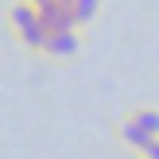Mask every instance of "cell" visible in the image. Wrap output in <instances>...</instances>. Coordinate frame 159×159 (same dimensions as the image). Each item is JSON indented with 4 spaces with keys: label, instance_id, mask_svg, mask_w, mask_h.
Segmentation results:
<instances>
[{
    "label": "cell",
    "instance_id": "6da1fadb",
    "mask_svg": "<svg viewBox=\"0 0 159 159\" xmlns=\"http://www.w3.org/2000/svg\"><path fill=\"white\" fill-rule=\"evenodd\" d=\"M8 31H12V35L20 39V47H27L31 54H43L47 43H51V27L43 23V16H39L35 4L12 0V4H8Z\"/></svg>",
    "mask_w": 159,
    "mask_h": 159
},
{
    "label": "cell",
    "instance_id": "7a4b0ae2",
    "mask_svg": "<svg viewBox=\"0 0 159 159\" xmlns=\"http://www.w3.org/2000/svg\"><path fill=\"white\" fill-rule=\"evenodd\" d=\"M82 51V31H51V43H47V51H43V58H51V62H70L74 54Z\"/></svg>",
    "mask_w": 159,
    "mask_h": 159
},
{
    "label": "cell",
    "instance_id": "3957f363",
    "mask_svg": "<svg viewBox=\"0 0 159 159\" xmlns=\"http://www.w3.org/2000/svg\"><path fill=\"white\" fill-rule=\"evenodd\" d=\"M113 132H116V140H120L124 148H132V152H136V155H144V148H148V144H152V140H155V136H148V132L140 128V124L132 120L128 113H124L120 120L113 124Z\"/></svg>",
    "mask_w": 159,
    "mask_h": 159
},
{
    "label": "cell",
    "instance_id": "277c9868",
    "mask_svg": "<svg viewBox=\"0 0 159 159\" xmlns=\"http://www.w3.org/2000/svg\"><path fill=\"white\" fill-rule=\"evenodd\" d=\"M128 116L140 124V128L148 132V136H155L159 140V109H148V105H136V109H128Z\"/></svg>",
    "mask_w": 159,
    "mask_h": 159
},
{
    "label": "cell",
    "instance_id": "5b68a950",
    "mask_svg": "<svg viewBox=\"0 0 159 159\" xmlns=\"http://www.w3.org/2000/svg\"><path fill=\"white\" fill-rule=\"evenodd\" d=\"M66 4L78 12V23L85 27V23H93V20L101 16V4H105V0H66Z\"/></svg>",
    "mask_w": 159,
    "mask_h": 159
},
{
    "label": "cell",
    "instance_id": "8992f818",
    "mask_svg": "<svg viewBox=\"0 0 159 159\" xmlns=\"http://www.w3.org/2000/svg\"><path fill=\"white\" fill-rule=\"evenodd\" d=\"M140 159H159V140H152V144L144 148V155H140Z\"/></svg>",
    "mask_w": 159,
    "mask_h": 159
},
{
    "label": "cell",
    "instance_id": "52a82bcc",
    "mask_svg": "<svg viewBox=\"0 0 159 159\" xmlns=\"http://www.w3.org/2000/svg\"><path fill=\"white\" fill-rule=\"evenodd\" d=\"M20 4H35V0H20Z\"/></svg>",
    "mask_w": 159,
    "mask_h": 159
},
{
    "label": "cell",
    "instance_id": "ba28073f",
    "mask_svg": "<svg viewBox=\"0 0 159 159\" xmlns=\"http://www.w3.org/2000/svg\"><path fill=\"white\" fill-rule=\"evenodd\" d=\"M136 159H140V155H136Z\"/></svg>",
    "mask_w": 159,
    "mask_h": 159
}]
</instances>
